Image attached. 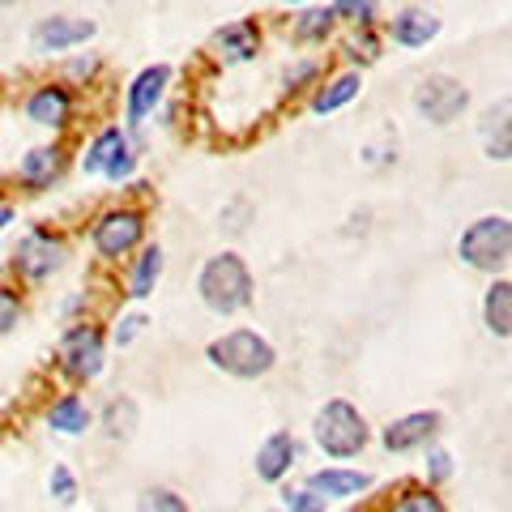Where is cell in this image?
<instances>
[{"label": "cell", "mask_w": 512, "mask_h": 512, "mask_svg": "<svg viewBox=\"0 0 512 512\" xmlns=\"http://www.w3.org/2000/svg\"><path fill=\"white\" fill-rule=\"evenodd\" d=\"M197 291L205 299V308L218 312V316H235L252 303V269L244 265L239 252H218L201 265V278H197Z\"/></svg>", "instance_id": "1"}, {"label": "cell", "mask_w": 512, "mask_h": 512, "mask_svg": "<svg viewBox=\"0 0 512 512\" xmlns=\"http://www.w3.org/2000/svg\"><path fill=\"white\" fill-rule=\"evenodd\" d=\"M205 359H210L218 372L235 376V380H256V376L274 372L278 350L269 346V338H261L256 329H231V333H222V338H214L210 346H205Z\"/></svg>", "instance_id": "2"}, {"label": "cell", "mask_w": 512, "mask_h": 512, "mask_svg": "<svg viewBox=\"0 0 512 512\" xmlns=\"http://www.w3.org/2000/svg\"><path fill=\"white\" fill-rule=\"evenodd\" d=\"M312 436H316V448L333 461H346V457H359L367 440H372V431H367V419L346 402V397H333L316 410L312 419Z\"/></svg>", "instance_id": "3"}, {"label": "cell", "mask_w": 512, "mask_h": 512, "mask_svg": "<svg viewBox=\"0 0 512 512\" xmlns=\"http://www.w3.org/2000/svg\"><path fill=\"white\" fill-rule=\"evenodd\" d=\"M457 256H461V265L483 269V274L504 269L512 256V222L504 214H487V218L470 222L457 239Z\"/></svg>", "instance_id": "4"}, {"label": "cell", "mask_w": 512, "mask_h": 512, "mask_svg": "<svg viewBox=\"0 0 512 512\" xmlns=\"http://www.w3.org/2000/svg\"><path fill=\"white\" fill-rule=\"evenodd\" d=\"M90 239H94V252H99L103 261H120V256L137 252L141 239H146V214L133 210V205L107 210V214H99V222L90 227Z\"/></svg>", "instance_id": "5"}, {"label": "cell", "mask_w": 512, "mask_h": 512, "mask_svg": "<svg viewBox=\"0 0 512 512\" xmlns=\"http://www.w3.org/2000/svg\"><path fill=\"white\" fill-rule=\"evenodd\" d=\"M414 107H419V116L431 124H453L461 111L470 107V90L448 73H431L419 82V90H414Z\"/></svg>", "instance_id": "6"}, {"label": "cell", "mask_w": 512, "mask_h": 512, "mask_svg": "<svg viewBox=\"0 0 512 512\" xmlns=\"http://www.w3.org/2000/svg\"><path fill=\"white\" fill-rule=\"evenodd\" d=\"M60 367L73 380H94L103 372V333L94 325H73L60 342Z\"/></svg>", "instance_id": "7"}, {"label": "cell", "mask_w": 512, "mask_h": 512, "mask_svg": "<svg viewBox=\"0 0 512 512\" xmlns=\"http://www.w3.org/2000/svg\"><path fill=\"white\" fill-rule=\"evenodd\" d=\"M64 256H69V248H64V239L52 235V231H30L22 244H18V274L39 282L47 274H56V269L64 265Z\"/></svg>", "instance_id": "8"}, {"label": "cell", "mask_w": 512, "mask_h": 512, "mask_svg": "<svg viewBox=\"0 0 512 512\" xmlns=\"http://www.w3.org/2000/svg\"><path fill=\"white\" fill-rule=\"evenodd\" d=\"M94 30L99 26L90 18H64V13H56V18H43L30 30V43H35V52H69L77 43H90Z\"/></svg>", "instance_id": "9"}, {"label": "cell", "mask_w": 512, "mask_h": 512, "mask_svg": "<svg viewBox=\"0 0 512 512\" xmlns=\"http://www.w3.org/2000/svg\"><path fill=\"white\" fill-rule=\"evenodd\" d=\"M436 431H440L436 410H414V414H402V419H393L389 427H384L380 444L389 448V453H414V448H423Z\"/></svg>", "instance_id": "10"}, {"label": "cell", "mask_w": 512, "mask_h": 512, "mask_svg": "<svg viewBox=\"0 0 512 512\" xmlns=\"http://www.w3.org/2000/svg\"><path fill=\"white\" fill-rule=\"evenodd\" d=\"M167 82H171V69H167V64H150V69H141V73L133 77V86H128V107H124V116L133 120V124H141L158 103H163Z\"/></svg>", "instance_id": "11"}, {"label": "cell", "mask_w": 512, "mask_h": 512, "mask_svg": "<svg viewBox=\"0 0 512 512\" xmlns=\"http://www.w3.org/2000/svg\"><path fill=\"white\" fill-rule=\"evenodd\" d=\"M214 52L222 56V64H244L261 52V26L252 18H239V22H227L214 35Z\"/></svg>", "instance_id": "12"}, {"label": "cell", "mask_w": 512, "mask_h": 512, "mask_svg": "<svg viewBox=\"0 0 512 512\" xmlns=\"http://www.w3.org/2000/svg\"><path fill=\"white\" fill-rule=\"evenodd\" d=\"M26 116L39 128H64L73 120V90L69 86H39L26 99Z\"/></svg>", "instance_id": "13"}, {"label": "cell", "mask_w": 512, "mask_h": 512, "mask_svg": "<svg viewBox=\"0 0 512 512\" xmlns=\"http://www.w3.org/2000/svg\"><path fill=\"white\" fill-rule=\"evenodd\" d=\"M299 457V444L291 431H274L261 448H256V478H265V483H282L286 474H291Z\"/></svg>", "instance_id": "14"}, {"label": "cell", "mask_w": 512, "mask_h": 512, "mask_svg": "<svg viewBox=\"0 0 512 512\" xmlns=\"http://www.w3.org/2000/svg\"><path fill=\"white\" fill-rule=\"evenodd\" d=\"M389 35L397 47H427L431 39L440 35V18L436 13H427V9H402V13H393V22H389Z\"/></svg>", "instance_id": "15"}, {"label": "cell", "mask_w": 512, "mask_h": 512, "mask_svg": "<svg viewBox=\"0 0 512 512\" xmlns=\"http://www.w3.org/2000/svg\"><path fill=\"white\" fill-rule=\"evenodd\" d=\"M308 487H312L316 495H325V500H355V495H363L367 487H372V474L329 466V470L308 474Z\"/></svg>", "instance_id": "16"}, {"label": "cell", "mask_w": 512, "mask_h": 512, "mask_svg": "<svg viewBox=\"0 0 512 512\" xmlns=\"http://www.w3.org/2000/svg\"><path fill=\"white\" fill-rule=\"evenodd\" d=\"M64 171V150L60 146H35L26 158H22V167H18V180L26 188H52V180Z\"/></svg>", "instance_id": "17"}, {"label": "cell", "mask_w": 512, "mask_h": 512, "mask_svg": "<svg viewBox=\"0 0 512 512\" xmlns=\"http://www.w3.org/2000/svg\"><path fill=\"white\" fill-rule=\"evenodd\" d=\"M483 325H487L500 342L512 338V282H508V278H495V282L487 286V299H483Z\"/></svg>", "instance_id": "18"}, {"label": "cell", "mask_w": 512, "mask_h": 512, "mask_svg": "<svg viewBox=\"0 0 512 512\" xmlns=\"http://www.w3.org/2000/svg\"><path fill=\"white\" fill-rule=\"evenodd\" d=\"M47 427L60 431V436H82L90 427V406L77 393H64L60 402H52V410H47Z\"/></svg>", "instance_id": "19"}, {"label": "cell", "mask_w": 512, "mask_h": 512, "mask_svg": "<svg viewBox=\"0 0 512 512\" xmlns=\"http://www.w3.org/2000/svg\"><path fill=\"white\" fill-rule=\"evenodd\" d=\"M359 90H363V77L359 73H338L333 82H325V86L312 94V111H316V116H329V111L346 107L350 99H359Z\"/></svg>", "instance_id": "20"}, {"label": "cell", "mask_w": 512, "mask_h": 512, "mask_svg": "<svg viewBox=\"0 0 512 512\" xmlns=\"http://www.w3.org/2000/svg\"><path fill=\"white\" fill-rule=\"evenodd\" d=\"M508 99L495 103L487 116H483V141H487V158H495V163H508L512 158V141H508Z\"/></svg>", "instance_id": "21"}, {"label": "cell", "mask_w": 512, "mask_h": 512, "mask_svg": "<svg viewBox=\"0 0 512 512\" xmlns=\"http://www.w3.org/2000/svg\"><path fill=\"white\" fill-rule=\"evenodd\" d=\"M120 150H128V137L120 133V128H103V133L90 141V150L82 158V171L86 175H103L111 167V158H116Z\"/></svg>", "instance_id": "22"}, {"label": "cell", "mask_w": 512, "mask_h": 512, "mask_svg": "<svg viewBox=\"0 0 512 512\" xmlns=\"http://www.w3.org/2000/svg\"><path fill=\"white\" fill-rule=\"evenodd\" d=\"M158 278H163V248L150 244L146 252L137 256V265H133V278H128V295H133V299L154 295Z\"/></svg>", "instance_id": "23"}, {"label": "cell", "mask_w": 512, "mask_h": 512, "mask_svg": "<svg viewBox=\"0 0 512 512\" xmlns=\"http://www.w3.org/2000/svg\"><path fill=\"white\" fill-rule=\"evenodd\" d=\"M333 26H338V13L312 5V9H303L295 18V39L299 43H325L333 35Z\"/></svg>", "instance_id": "24"}, {"label": "cell", "mask_w": 512, "mask_h": 512, "mask_svg": "<svg viewBox=\"0 0 512 512\" xmlns=\"http://www.w3.org/2000/svg\"><path fill=\"white\" fill-rule=\"evenodd\" d=\"M389 512H448V508H444V500L436 495V487H406L389 504Z\"/></svg>", "instance_id": "25"}, {"label": "cell", "mask_w": 512, "mask_h": 512, "mask_svg": "<svg viewBox=\"0 0 512 512\" xmlns=\"http://www.w3.org/2000/svg\"><path fill=\"white\" fill-rule=\"evenodd\" d=\"M133 423H137V406L128 402V397H116V402L107 406V414H103V427H107L111 440H128L133 436Z\"/></svg>", "instance_id": "26"}, {"label": "cell", "mask_w": 512, "mask_h": 512, "mask_svg": "<svg viewBox=\"0 0 512 512\" xmlns=\"http://www.w3.org/2000/svg\"><path fill=\"white\" fill-rule=\"evenodd\" d=\"M137 512H192L184 504V495H175L171 487H146L137 500Z\"/></svg>", "instance_id": "27"}, {"label": "cell", "mask_w": 512, "mask_h": 512, "mask_svg": "<svg viewBox=\"0 0 512 512\" xmlns=\"http://www.w3.org/2000/svg\"><path fill=\"white\" fill-rule=\"evenodd\" d=\"M47 491L56 495L60 504H73L77 500V478L69 466H52V474H47Z\"/></svg>", "instance_id": "28"}, {"label": "cell", "mask_w": 512, "mask_h": 512, "mask_svg": "<svg viewBox=\"0 0 512 512\" xmlns=\"http://www.w3.org/2000/svg\"><path fill=\"white\" fill-rule=\"evenodd\" d=\"M282 504H286V512H325V508H329L325 495H316L312 487L286 491V495H282Z\"/></svg>", "instance_id": "29"}, {"label": "cell", "mask_w": 512, "mask_h": 512, "mask_svg": "<svg viewBox=\"0 0 512 512\" xmlns=\"http://www.w3.org/2000/svg\"><path fill=\"white\" fill-rule=\"evenodd\" d=\"M380 56V43H376V35H372V30H359V35L355 39H350V60H359V64H372Z\"/></svg>", "instance_id": "30"}, {"label": "cell", "mask_w": 512, "mask_h": 512, "mask_svg": "<svg viewBox=\"0 0 512 512\" xmlns=\"http://www.w3.org/2000/svg\"><path fill=\"white\" fill-rule=\"evenodd\" d=\"M372 5L376 0H338L333 13H338V18H355L359 26H372Z\"/></svg>", "instance_id": "31"}, {"label": "cell", "mask_w": 512, "mask_h": 512, "mask_svg": "<svg viewBox=\"0 0 512 512\" xmlns=\"http://www.w3.org/2000/svg\"><path fill=\"white\" fill-rule=\"evenodd\" d=\"M133 171H137V154H133V146H128V150H120L116 158H111V167H107L103 175H107L111 184H124Z\"/></svg>", "instance_id": "32"}, {"label": "cell", "mask_w": 512, "mask_h": 512, "mask_svg": "<svg viewBox=\"0 0 512 512\" xmlns=\"http://www.w3.org/2000/svg\"><path fill=\"white\" fill-rule=\"evenodd\" d=\"M18 316H22V299L13 291H0V333H9L18 325Z\"/></svg>", "instance_id": "33"}, {"label": "cell", "mask_w": 512, "mask_h": 512, "mask_svg": "<svg viewBox=\"0 0 512 512\" xmlns=\"http://www.w3.org/2000/svg\"><path fill=\"white\" fill-rule=\"evenodd\" d=\"M141 329H146V316H141V312H133V316H120V325H116V346H128V342H133Z\"/></svg>", "instance_id": "34"}, {"label": "cell", "mask_w": 512, "mask_h": 512, "mask_svg": "<svg viewBox=\"0 0 512 512\" xmlns=\"http://www.w3.org/2000/svg\"><path fill=\"white\" fill-rule=\"evenodd\" d=\"M427 474H431V483H444V478H453V457H448L444 448H436V453L427 457Z\"/></svg>", "instance_id": "35"}, {"label": "cell", "mask_w": 512, "mask_h": 512, "mask_svg": "<svg viewBox=\"0 0 512 512\" xmlns=\"http://www.w3.org/2000/svg\"><path fill=\"white\" fill-rule=\"evenodd\" d=\"M320 73V64L316 60H308V64H299L295 73H286V90H303V82H312V77Z\"/></svg>", "instance_id": "36"}, {"label": "cell", "mask_w": 512, "mask_h": 512, "mask_svg": "<svg viewBox=\"0 0 512 512\" xmlns=\"http://www.w3.org/2000/svg\"><path fill=\"white\" fill-rule=\"evenodd\" d=\"M73 73H77V77H82V73L90 77V73H94V60H73Z\"/></svg>", "instance_id": "37"}, {"label": "cell", "mask_w": 512, "mask_h": 512, "mask_svg": "<svg viewBox=\"0 0 512 512\" xmlns=\"http://www.w3.org/2000/svg\"><path fill=\"white\" fill-rule=\"evenodd\" d=\"M9 222H13V210H9V205H0V231H5Z\"/></svg>", "instance_id": "38"}, {"label": "cell", "mask_w": 512, "mask_h": 512, "mask_svg": "<svg viewBox=\"0 0 512 512\" xmlns=\"http://www.w3.org/2000/svg\"><path fill=\"white\" fill-rule=\"evenodd\" d=\"M291 5H312V0H291Z\"/></svg>", "instance_id": "39"}, {"label": "cell", "mask_w": 512, "mask_h": 512, "mask_svg": "<svg viewBox=\"0 0 512 512\" xmlns=\"http://www.w3.org/2000/svg\"><path fill=\"white\" fill-rule=\"evenodd\" d=\"M5 5H13V0H0V9H5Z\"/></svg>", "instance_id": "40"}, {"label": "cell", "mask_w": 512, "mask_h": 512, "mask_svg": "<svg viewBox=\"0 0 512 512\" xmlns=\"http://www.w3.org/2000/svg\"><path fill=\"white\" fill-rule=\"evenodd\" d=\"M282 512H286V508H282Z\"/></svg>", "instance_id": "41"}]
</instances>
